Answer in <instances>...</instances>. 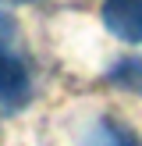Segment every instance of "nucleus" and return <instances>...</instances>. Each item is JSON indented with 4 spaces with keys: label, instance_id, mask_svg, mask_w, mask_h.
<instances>
[{
    "label": "nucleus",
    "instance_id": "f257e3e1",
    "mask_svg": "<svg viewBox=\"0 0 142 146\" xmlns=\"http://www.w3.org/2000/svg\"><path fill=\"white\" fill-rule=\"evenodd\" d=\"M32 75H28V57L21 50L18 21L7 11H0V114H14L28 104Z\"/></svg>",
    "mask_w": 142,
    "mask_h": 146
},
{
    "label": "nucleus",
    "instance_id": "f03ea898",
    "mask_svg": "<svg viewBox=\"0 0 142 146\" xmlns=\"http://www.w3.org/2000/svg\"><path fill=\"white\" fill-rule=\"evenodd\" d=\"M103 25L121 43H142V0H103Z\"/></svg>",
    "mask_w": 142,
    "mask_h": 146
},
{
    "label": "nucleus",
    "instance_id": "7ed1b4c3",
    "mask_svg": "<svg viewBox=\"0 0 142 146\" xmlns=\"http://www.w3.org/2000/svg\"><path fill=\"white\" fill-rule=\"evenodd\" d=\"M106 78H110L114 86H121V89L142 93V57H124V61H117Z\"/></svg>",
    "mask_w": 142,
    "mask_h": 146
},
{
    "label": "nucleus",
    "instance_id": "20e7f679",
    "mask_svg": "<svg viewBox=\"0 0 142 146\" xmlns=\"http://www.w3.org/2000/svg\"><path fill=\"white\" fill-rule=\"evenodd\" d=\"M18 4H32V0H18Z\"/></svg>",
    "mask_w": 142,
    "mask_h": 146
}]
</instances>
